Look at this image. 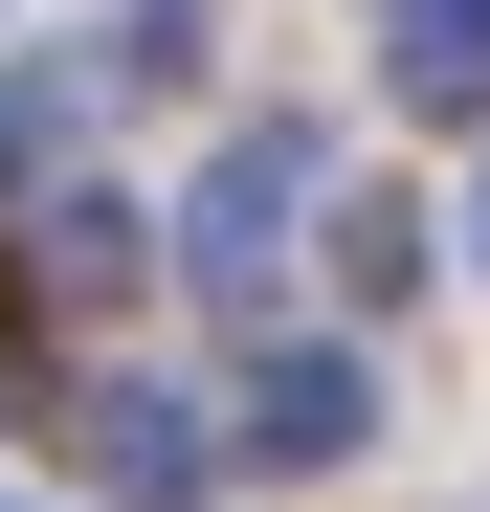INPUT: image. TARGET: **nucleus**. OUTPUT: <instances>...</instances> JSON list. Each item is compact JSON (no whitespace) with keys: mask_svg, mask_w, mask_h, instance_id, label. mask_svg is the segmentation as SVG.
<instances>
[{"mask_svg":"<svg viewBox=\"0 0 490 512\" xmlns=\"http://www.w3.org/2000/svg\"><path fill=\"white\" fill-rule=\"evenodd\" d=\"M335 268H357V334L424 290V201H335Z\"/></svg>","mask_w":490,"mask_h":512,"instance_id":"nucleus-6","label":"nucleus"},{"mask_svg":"<svg viewBox=\"0 0 490 512\" xmlns=\"http://www.w3.org/2000/svg\"><path fill=\"white\" fill-rule=\"evenodd\" d=\"M223 446H245V468H357V446H379V357H357V334H268Z\"/></svg>","mask_w":490,"mask_h":512,"instance_id":"nucleus-3","label":"nucleus"},{"mask_svg":"<svg viewBox=\"0 0 490 512\" xmlns=\"http://www.w3.org/2000/svg\"><path fill=\"white\" fill-rule=\"evenodd\" d=\"M379 67L401 112H490V0H379Z\"/></svg>","mask_w":490,"mask_h":512,"instance_id":"nucleus-4","label":"nucleus"},{"mask_svg":"<svg viewBox=\"0 0 490 512\" xmlns=\"http://www.w3.org/2000/svg\"><path fill=\"white\" fill-rule=\"evenodd\" d=\"M201 45V0H112V67H179Z\"/></svg>","mask_w":490,"mask_h":512,"instance_id":"nucleus-7","label":"nucleus"},{"mask_svg":"<svg viewBox=\"0 0 490 512\" xmlns=\"http://www.w3.org/2000/svg\"><path fill=\"white\" fill-rule=\"evenodd\" d=\"M312 201H335V156H312L290 112H245V134L201 156V201H179V290L268 312V290H290V245H312Z\"/></svg>","mask_w":490,"mask_h":512,"instance_id":"nucleus-1","label":"nucleus"},{"mask_svg":"<svg viewBox=\"0 0 490 512\" xmlns=\"http://www.w3.org/2000/svg\"><path fill=\"white\" fill-rule=\"evenodd\" d=\"M45 423H67V468L112 512H223V423L179 379H45Z\"/></svg>","mask_w":490,"mask_h":512,"instance_id":"nucleus-2","label":"nucleus"},{"mask_svg":"<svg viewBox=\"0 0 490 512\" xmlns=\"http://www.w3.org/2000/svg\"><path fill=\"white\" fill-rule=\"evenodd\" d=\"M134 268H156V223H134V201H90V179H67V201H45V245H23V290H67V312H112Z\"/></svg>","mask_w":490,"mask_h":512,"instance_id":"nucleus-5","label":"nucleus"},{"mask_svg":"<svg viewBox=\"0 0 490 512\" xmlns=\"http://www.w3.org/2000/svg\"><path fill=\"white\" fill-rule=\"evenodd\" d=\"M468 268H490V179H468Z\"/></svg>","mask_w":490,"mask_h":512,"instance_id":"nucleus-8","label":"nucleus"}]
</instances>
